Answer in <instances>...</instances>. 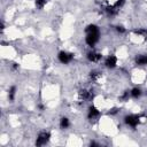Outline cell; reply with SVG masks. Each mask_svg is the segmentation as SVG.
<instances>
[{
  "label": "cell",
  "instance_id": "1",
  "mask_svg": "<svg viewBox=\"0 0 147 147\" xmlns=\"http://www.w3.org/2000/svg\"><path fill=\"white\" fill-rule=\"evenodd\" d=\"M100 39V31H96V32H88L86 33V37H85V42L90 46V47H93Z\"/></svg>",
  "mask_w": 147,
  "mask_h": 147
},
{
  "label": "cell",
  "instance_id": "2",
  "mask_svg": "<svg viewBox=\"0 0 147 147\" xmlns=\"http://www.w3.org/2000/svg\"><path fill=\"white\" fill-rule=\"evenodd\" d=\"M51 139V133L48 131H41L39 132V134L37 136V139H36V145L37 146H44L46 144H48Z\"/></svg>",
  "mask_w": 147,
  "mask_h": 147
},
{
  "label": "cell",
  "instance_id": "3",
  "mask_svg": "<svg viewBox=\"0 0 147 147\" xmlns=\"http://www.w3.org/2000/svg\"><path fill=\"white\" fill-rule=\"evenodd\" d=\"M124 122H125L126 125H129L131 127H136L140 122V116L139 115H134V114L126 115L124 117Z\"/></svg>",
  "mask_w": 147,
  "mask_h": 147
},
{
  "label": "cell",
  "instance_id": "4",
  "mask_svg": "<svg viewBox=\"0 0 147 147\" xmlns=\"http://www.w3.org/2000/svg\"><path fill=\"white\" fill-rule=\"evenodd\" d=\"M57 59H59V61L61 63L67 64V63H70L74 60V54L69 53V52H65V51H61L57 54Z\"/></svg>",
  "mask_w": 147,
  "mask_h": 147
},
{
  "label": "cell",
  "instance_id": "5",
  "mask_svg": "<svg viewBox=\"0 0 147 147\" xmlns=\"http://www.w3.org/2000/svg\"><path fill=\"white\" fill-rule=\"evenodd\" d=\"M78 98H79V100H83V101H92L94 98V94H93L92 90L82 88L78 92Z\"/></svg>",
  "mask_w": 147,
  "mask_h": 147
},
{
  "label": "cell",
  "instance_id": "6",
  "mask_svg": "<svg viewBox=\"0 0 147 147\" xmlns=\"http://www.w3.org/2000/svg\"><path fill=\"white\" fill-rule=\"evenodd\" d=\"M86 57H87V60H88L90 62L96 63V62L101 61V59H102V54L99 53V52H95V51H91V52L87 53Z\"/></svg>",
  "mask_w": 147,
  "mask_h": 147
},
{
  "label": "cell",
  "instance_id": "7",
  "mask_svg": "<svg viewBox=\"0 0 147 147\" xmlns=\"http://www.w3.org/2000/svg\"><path fill=\"white\" fill-rule=\"evenodd\" d=\"M105 65L107 68H110V69L115 68L117 65V57L115 55H108L105 60Z\"/></svg>",
  "mask_w": 147,
  "mask_h": 147
},
{
  "label": "cell",
  "instance_id": "8",
  "mask_svg": "<svg viewBox=\"0 0 147 147\" xmlns=\"http://www.w3.org/2000/svg\"><path fill=\"white\" fill-rule=\"evenodd\" d=\"M103 10L106 11V14L108 16H115V15H117V13H118L119 9L115 5H107V6L103 7Z\"/></svg>",
  "mask_w": 147,
  "mask_h": 147
},
{
  "label": "cell",
  "instance_id": "9",
  "mask_svg": "<svg viewBox=\"0 0 147 147\" xmlns=\"http://www.w3.org/2000/svg\"><path fill=\"white\" fill-rule=\"evenodd\" d=\"M99 116H100L99 109H98L96 107H94V106H91V107L88 108V113H87L88 119H95V118H98Z\"/></svg>",
  "mask_w": 147,
  "mask_h": 147
},
{
  "label": "cell",
  "instance_id": "10",
  "mask_svg": "<svg viewBox=\"0 0 147 147\" xmlns=\"http://www.w3.org/2000/svg\"><path fill=\"white\" fill-rule=\"evenodd\" d=\"M136 63L138 65H145L147 64V56L146 55H137L136 56Z\"/></svg>",
  "mask_w": 147,
  "mask_h": 147
},
{
  "label": "cell",
  "instance_id": "11",
  "mask_svg": "<svg viewBox=\"0 0 147 147\" xmlns=\"http://www.w3.org/2000/svg\"><path fill=\"white\" fill-rule=\"evenodd\" d=\"M88 77H90V79H91L92 82H96V80L101 77V72L98 71V70H92V71L88 74Z\"/></svg>",
  "mask_w": 147,
  "mask_h": 147
},
{
  "label": "cell",
  "instance_id": "12",
  "mask_svg": "<svg viewBox=\"0 0 147 147\" xmlns=\"http://www.w3.org/2000/svg\"><path fill=\"white\" fill-rule=\"evenodd\" d=\"M130 94H131V96L133 99H138L142 94V92H141V90L139 87H133L132 90H130Z\"/></svg>",
  "mask_w": 147,
  "mask_h": 147
},
{
  "label": "cell",
  "instance_id": "13",
  "mask_svg": "<svg viewBox=\"0 0 147 147\" xmlns=\"http://www.w3.org/2000/svg\"><path fill=\"white\" fill-rule=\"evenodd\" d=\"M60 126H61V129H68V127L70 126V121H69V118H68V117H62V118L60 119Z\"/></svg>",
  "mask_w": 147,
  "mask_h": 147
},
{
  "label": "cell",
  "instance_id": "14",
  "mask_svg": "<svg viewBox=\"0 0 147 147\" xmlns=\"http://www.w3.org/2000/svg\"><path fill=\"white\" fill-rule=\"evenodd\" d=\"M96 31H100L99 26L96 24H88L86 28H85V32L88 33V32H96Z\"/></svg>",
  "mask_w": 147,
  "mask_h": 147
},
{
  "label": "cell",
  "instance_id": "15",
  "mask_svg": "<svg viewBox=\"0 0 147 147\" xmlns=\"http://www.w3.org/2000/svg\"><path fill=\"white\" fill-rule=\"evenodd\" d=\"M16 86H10V88H9V91H8V99H9V101H14V99H15V95H16Z\"/></svg>",
  "mask_w": 147,
  "mask_h": 147
},
{
  "label": "cell",
  "instance_id": "16",
  "mask_svg": "<svg viewBox=\"0 0 147 147\" xmlns=\"http://www.w3.org/2000/svg\"><path fill=\"white\" fill-rule=\"evenodd\" d=\"M47 2H48V0H34V5H36L37 9H42Z\"/></svg>",
  "mask_w": 147,
  "mask_h": 147
},
{
  "label": "cell",
  "instance_id": "17",
  "mask_svg": "<svg viewBox=\"0 0 147 147\" xmlns=\"http://www.w3.org/2000/svg\"><path fill=\"white\" fill-rule=\"evenodd\" d=\"M131 96V94H130V91H124L123 92V94L119 96V100L121 101H123V102H125V101H127L129 100V98Z\"/></svg>",
  "mask_w": 147,
  "mask_h": 147
},
{
  "label": "cell",
  "instance_id": "18",
  "mask_svg": "<svg viewBox=\"0 0 147 147\" xmlns=\"http://www.w3.org/2000/svg\"><path fill=\"white\" fill-rule=\"evenodd\" d=\"M114 5H115V6H116L118 9H121V8H122V7L125 5V0H117V1H116Z\"/></svg>",
  "mask_w": 147,
  "mask_h": 147
},
{
  "label": "cell",
  "instance_id": "19",
  "mask_svg": "<svg viewBox=\"0 0 147 147\" xmlns=\"http://www.w3.org/2000/svg\"><path fill=\"white\" fill-rule=\"evenodd\" d=\"M115 29H116V31L118 33H124L125 32V28L122 26V25H117V26H115Z\"/></svg>",
  "mask_w": 147,
  "mask_h": 147
},
{
  "label": "cell",
  "instance_id": "20",
  "mask_svg": "<svg viewBox=\"0 0 147 147\" xmlns=\"http://www.w3.org/2000/svg\"><path fill=\"white\" fill-rule=\"evenodd\" d=\"M18 68H20V67H18L17 63H13V65H11V69H13V70H18Z\"/></svg>",
  "mask_w": 147,
  "mask_h": 147
},
{
  "label": "cell",
  "instance_id": "21",
  "mask_svg": "<svg viewBox=\"0 0 147 147\" xmlns=\"http://www.w3.org/2000/svg\"><path fill=\"white\" fill-rule=\"evenodd\" d=\"M38 108H39L40 110H44V106H42V105H38Z\"/></svg>",
  "mask_w": 147,
  "mask_h": 147
},
{
  "label": "cell",
  "instance_id": "22",
  "mask_svg": "<svg viewBox=\"0 0 147 147\" xmlns=\"http://www.w3.org/2000/svg\"><path fill=\"white\" fill-rule=\"evenodd\" d=\"M91 146H98V144L96 142H94V141H91V144H90Z\"/></svg>",
  "mask_w": 147,
  "mask_h": 147
},
{
  "label": "cell",
  "instance_id": "23",
  "mask_svg": "<svg viewBox=\"0 0 147 147\" xmlns=\"http://www.w3.org/2000/svg\"><path fill=\"white\" fill-rule=\"evenodd\" d=\"M146 30H147V29H146ZM146 38H147V36H146Z\"/></svg>",
  "mask_w": 147,
  "mask_h": 147
},
{
  "label": "cell",
  "instance_id": "24",
  "mask_svg": "<svg viewBox=\"0 0 147 147\" xmlns=\"http://www.w3.org/2000/svg\"><path fill=\"white\" fill-rule=\"evenodd\" d=\"M146 56H147V54H146Z\"/></svg>",
  "mask_w": 147,
  "mask_h": 147
}]
</instances>
